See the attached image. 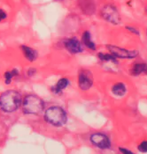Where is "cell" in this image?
I'll return each instance as SVG.
<instances>
[{
  "instance_id": "1",
  "label": "cell",
  "mask_w": 147,
  "mask_h": 154,
  "mask_svg": "<svg viewBox=\"0 0 147 154\" xmlns=\"http://www.w3.org/2000/svg\"><path fill=\"white\" fill-rule=\"evenodd\" d=\"M21 105V95L17 91L8 90L0 96V109L11 113L17 110Z\"/></svg>"
},
{
  "instance_id": "2",
  "label": "cell",
  "mask_w": 147,
  "mask_h": 154,
  "mask_svg": "<svg viewBox=\"0 0 147 154\" xmlns=\"http://www.w3.org/2000/svg\"><path fill=\"white\" fill-rule=\"evenodd\" d=\"M44 120L53 126L60 127L67 123V116L65 110L60 107H51L44 113Z\"/></svg>"
},
{
  "instance_id": "3",
  "label": "cell",
  "mask_w": 147,
  "mask_h": 154,
  "mask_svg": "<svg viewBox=\"0 0 147 154\" xmlns=\"http://www.w3.org/2000/svg\"><path fill=\"white\" fill-rule=\"evenodd\" d=\"M44 107V104L43 100L34 94L27 95L22 103V109L25 114L37 115L43 111Z\"/></svg>"
},
{
  "instance_id": "4",
  "label": "cell",
  "mask_w": 147,
  "mask_h": 154,
  "mask_svg": "<svg viewBox=\"0 0 147 154\" xmlns=\"http://www.w3.org/2000/svg\"><path fill=\"white\" fill-rule=\"evenodd\" d=\"M107 48L111 54L113 55L116 58H134L138 55V52L136 50H127L125 48L112 45L107 46Z\"/></svg>"
},
{
  "instance_id": "5",
  "label": "cell",
  "mask_w": 147,
  "mask_h": 154,
  "mask_svg": "<svg viewBox=\"0 0 147 154\" xmlns=\"http://www.w3.org/2000/svg\"><path fill=\"white\" fill-rule=\"evenodd\" d=\"M90 140L91 143L99 149H108L111 147V142L107 136L102 133H94L90 136Z\"/></svg>"
},
{
  "instance_id": "6",
  "label": "cell",
  "mask_w": 147,
  "mask_h": 154,
  "mask_svg": "<svg viewBox=\"0 0 147 154\" xmlns=\"http://www.w3.org/2000/svg\"><path fill=\"white\" fill-rule=\"evenodd\" d=\"M78 84H79V87L82 90L90 89L93 84V76L91 72L88 70L80 71L78 76Z\"/></svg>"
},
{
  "instance_id": "7",
  "label": "cell",
  "mask_w": 147,
  "mask_h": 154,
  "mask_svg": "<svg viewBox=\"0 0 147 154\" xmlns=\"http://www.w3.org/2000/svg\"><path fill=\"white\" fill-rule=\"evenodd\" d=\"M101 13H102L103 18L111 23L119 24L120 22V15L117 12V10L114 8V6L113 5L105 6Z\"/></svg>"
},
{
  "instance_id": "8",
  "label": "cell",
  "mask_w": 147,
  "mask_h": 154,
  "mask_svg": "<svg viewBox=\"0 0 147 154\" xmlns=\"http://www.w3.org/2000/svg\"><path fill=\"white\" fill-rule=\"evenodd\" d=\"M64 45L69 52H71L73 54H77V53L83 52V50L80 41L77 40L76 38H69V39L65 40Z\"/></svg>"
},
{
  "instance_id": "9",
  "label": "cell",
  "mask_w": 147,
  "mask_h": 154,
  "mask_svg": "<svg viewBox=\"0 0 147 154\" xmlns=\"http://www.w3.org/2000/svg\"><path fill=\"white\" fill-rule=\"evenodd\" d=\"M21 50L24 54L25 57L28 61L33 62L37 58V52L35 49L28 47V46H21Z\"/></svg>"
},
{
  "instance_id": "10",
  "label": "cell",
  "mask_w": 147,
  "mask_h": 154,
  "mask_svg": "<svg viewBox=\"0 0 147 154\" xmlns=\"http://www.w3.org/2000/svg\"><path fill=\"white\" fill-rule=\"evenodd\" d=\"M142 73H147L146 63H135L130 69V74L133 76H138Z\"/></svg>"
},
{
  "instance_id": "11",
  "label": "cell",
  "mask_w": 147,
  "mask_h": 154,
  "mask_svg": "<svg viewBox=\"0 0 147 154\" xmlns=\"http://www.w3.org/2000/svg\"><path fill=\"white\" fill-rule=\"evenodd\" d=\"M68 84H69L68 79H67L63 78V79H60V80L58 81V83L56 84V85H55V86L51 87V91H52V93H54V94H60V92H61L63 89L67 88V86L68 85Z\"/></svg>"
},
{
  "instance_id": "12",
  "label": "cell",
  "mask_w": 147,
  "mask_h": 154,
  "mask_svg": "<svg viewBox=\"0 0 147 154\" xmlns=\"http://www.w3.org/2000/svg\"><path fill=\"white\" fill-rule=\"evenodd\" d=\"M82 42H83V43L85 45L86 47L89 48L90 49H91V50H95V49H96V45H95V43H94V42H92V40H91V36H90V32L85 31V32L83 34V36H82Z\"/></svg>"
},
{
  "instance_id": "13",
  "label": "cell",
  "mask_w": 147,
  "mask_h": 154,
  "mask_svg": "<svg viewBox=\"0 0 147 154\" xmlns=\"http://www.w3.org/2000/svg\"><path fill=\"white\" fill-rule=\"evenodd\" d=\"M112 92L114 95L123 96L126 94L127 89H126V86L123 83H116L114 84L113 86L112 87Z\"/></svg>"
},
{
  "instance_id": "14",
  "label": "cell",
  "mask_w": 147,
  "mask_h": 154,
  "mask_svg": "<svg viewBox=\"0 0 147 154\" xmlns=\"http://www.w3.org/2000/svg\"><path fill=\"white\" fill-rule=\"evenodd\" d=\"M98 58L102 61H105V62H113L114 63H117V59L116 57L112 55V54H106V53H98Z\"/></svg>"
},
{
  "instance_id": "15",
  "label": "cell",
  "mask_w": 147,
  "mask_h": 154,
  "mask_svg": "<svg viewBox=\"0 0 147 154\" xmlns=\"http://www.w3.org/2000/svg\"><path fill=\"white\" fill-rule=\"evenodd\" d=\"M17 75H19V71L17 69H13L12 71H6L5 73V84L9 85L12 82V78L17 76Z\"/></svg>"
},
{
  "instance_id": "16",
  "label": "cell",
  "mask_w": 147,
  "mask_h": 154,
  "mask_svg": "<svg viewBox=\"0 0 147 154\" xmlns=\"http://www.w3.org/2000/svg\"><path fill=\"white\" fill-rule=\"evenodd\" d=\"M138 150L141 152H147V140L146 141H143L138 145Z\"/></svg>"
},
{
  "instance_id": "17",
  "label": "cell",
  "mask_w": 147,
  "mask_h": 154,
  "mask_svg": "<svg viewBox=\"0 0 147 154\" xmlns=\"http://www.w3.org/2000/svg\"><path fill=\"white\" fill-rule=\"evenodd\" d=\"M36 69L35 68H30V69H28V77H33L35 74H36Z\"/></svg>"
},
{
  "instance_id": "18",
  "label": "cell",
  "mask_w": 147,
  "mask_h": 154,
  "mask_svg": "<svg viewBox=\"0 0 147 154\" xmlns=\"http://www.w3.org/2000/svg\"><path fill=\"white\" fill-rule=\"evenodd\" d=\"M129 31H130V32H132V33H134L136 35H139V32H138V30H136L135 29L134 27H130V26H127L126 27Z\"/></svg>"
},
{
  "instance_id": "19",
  "label": "cell",
  "mask_w": 147,
  "mask_h": 154,
  "mask_svg": "<svg viewBox=\"0 0 147 154\" xmlns=\"http://www.w3.org/2000/svg\"><path fill=\"white\" fill-rule=\"evenodd\" d=\"M6 18V13L5 11H3L2 9H0V21L5 20Z\"/></svg>"
},
{
  "instance_id": "20",
  "label": "cell",
  "mask_w": 147,
  "mask_h": 154,
  "mask_svg": "<svg viewBox=\"0 0 147 154\" xmlns=\"http://www.w3.org/2000/svg\"><path fill=\"white\" fill-rule=\"evenodd\" d=\"M119 150H120V152H122V153H132L131 151H129V150H127V149H125V148H122V147H120Z\"/></svg>"
},
{
  "instance_id": "21",
  "label": "cell",
  "mask_w": 147,
  "mask_h": 154,
  "mask_svg": "<svg viewBox=\"0 0 147 154\" xmlns=\"http://www.w3.org/2000/svg\"><path fill=\"white\" fill-rule=\"evenodd\" d=\"M146 11H147V8H146Z\"/></svg>"
}]
</instances>
